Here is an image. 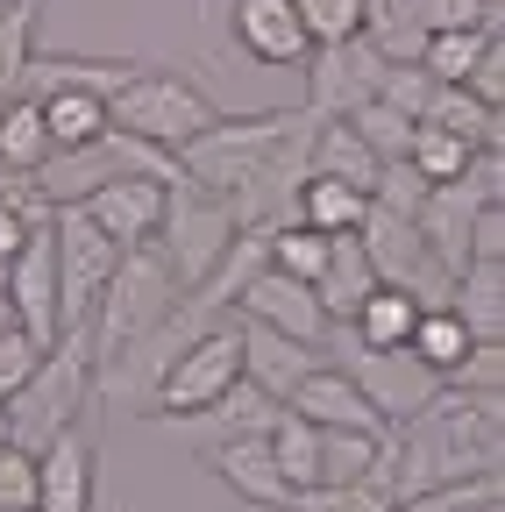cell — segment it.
I'll return each instance as SVG.
<instances>
[{"mask_svg": "<svg viewBox=\"0 0 505 512\" xmlns=\"http://www.w3.org/2000/svg\"><path fill=\"white\" fill-rule=\"evenodd\" d=\"M36 107H43V128H50L57 150H79V143H93L107 128V93H50Z\"/></svg>", "mask_w": 505, "mask_h": 512, "instance_id": "cell-27", "label": "cell"}, {"mask_svg": "<svg viewBox=\"0 0 505 512\" xmlns=\"http://www.w3.org/2000/svg\"><path fill=\"white\" fill-rule=\"evenodd\" d=\"M356 242H363L370 271L385 278V285H406L420 306H449V285H456V278L434 264V249H427V235H420V221H413V214L363 207V221H356Z\"/></svg>", "mask_w": 505, "mask_h": 512, "instance_id": "cell-7", "label": "cell"}, {"mask_svg": "<svg viewBox=\"0 0 505 512\" xmlns=\"http://www.w3.org/2000/svg\"><path fill=\"white\" fill-rule=\"evenodd\" d=\"M50 128H43V107L22 93V100H0V164H15V171H36L50 157Z\"/></svg>", "mask_w": 505, "mask_h": 512, "instance_id": "cell-26", "label": "cell"}, {"mask_svg": "<svg viewBox=\"0 0 505 512\" xmlns=\"http://www.w3.org/2000/svg\"><path fill=\"white\" fill-rule=\"evenodd\" d=\"M0 512H36V505H0Z\"/></svg>", "mask_w": 505, "mask_h": 512, "instance_id": "cell-43", "label": "cell"}, {"mask_svg": "<svg viewBox=\"0 0 505 512\" xmlns=\"http://www.w3.org/2000/svg\"><path fill=\"white\" fill-rule=\"evenodd\" d=\"M164 192L171 178H150V171H129V178H107L86 192V221L114 242V249H129V242H150L157 235V214H164Z\"/></svg>", "mask_w": 505, "mask_h": 512, "instance_id": "cell-13", "label": "cell"}, {"mask_svg": "<svg viewBox=\"0 0 505 512\" xmlns=\"http://www.w3.org/2000/svg\"><path fill=\"white\" fill-rule=\"evenodd\" d=\"M292 15H299L306 43H342V36H363L370 0H292Z\"/></svg>", "mask_w": 505, "mask_h": 512, "instance_id": "cell-33", "label": "cell"}, {"mask_svg": "<svg viewBox=\"0 0 505 512\" xmlns=\"http://www.w3.org/2000/svg\"><path fill=\"white\" fill-rule=\"evenodd\" d=\"M36 356H43V342H36V335H22L15 320H8V328H0V406L22 392V377L36 370Z\"/></svg>", "mask_w": 505, "mask_h": 512, "instance_id": "cell-35", "label": "cell"}, {"mask_svg": "<svg viewBox=\"0 0 505 512\" xmlns=\"http://www.w3.org/2000/svg\"><path fill=\"white\" fill-rule=\"evenodd\" d=\"M50 249H57V320L86 328V313H93L121 249L86 221V207H50Z\"/></svg>", "mask_w": 505, "mask_h": 512, "instance_id": "cell-8", "label": "cell"}, {"mask_svg": "<svg viewBox=\"0 0 505 512\" xmlns=\"http://www.w3.org/2000/svg\"><path fill=\"white\" fill-rule=\"evenodd\" d=\"M214 114H221V107H214L193 79L150 72V64H136L129 86H114V93H107V121H114V128H129V136H143V143H157V150L193 143Z\"/></svg>", "mask_w": 505, "mask_h": 512, "instance_id": "cell-4", "label": "cell"}, {"mask_svg": "<svg viewBox=\"0 0 505 512\" xmlns=\"http://www.w3.org/2000/svg\"><path fill=\"white\" fill-rule=\"evenodd\" d=\"M385 79V57H377L363 36H342V43H313L306 50V114L328 121V114H349L377 93Z\"/></svg>", "mask_w": 505, "mask_h": 512, "instance_id": "cell-9", "label": "cell"}, {"mask_svg": "<svg viewBox=\"0 0 505 512\" xmlns=\"http://www.w3.org/2000/svg\"><path fill=\"white\" fill-rule=\"evenodd\" d=\"M299 420H313V427H349V434H377L385 420H377V406L363 399V384L342 370V363H328L321 356V370H306L299 384H292V399H285Z\"/></svg>", "mask_w": 505, "mask_h": 512, "instance_id": "cell-15", "label": "cell"}, {"mask_svg": "<svg viewBox=\"0 0 505 512\" xmlns=\"http://www.w3.org/2000/svg\"><path fill=\"white\" fill-rule=\"evenodd\" d=\"M264 441H271V456H278L285 484H292V491H313V477H321V427L299 420L292 406H278V420H271Z\"/></svg>", "mask_w": 505, "mask_h": 512, "instance_id": "cell-24", "label": "cell"}, {"mask_svg": "<svg viewBox=\"0 0 505 512\" xmlns=\"http://www.w3.org/2000/svg\"><path fill=\"white\" fill-rule=\"evenodd\" d=\"M427 93H434V79L420 72V64H385V79H377V100H392V107H406L413 121H420Z\"/></svg>", "mask_w": 505, "mask_h": 512, "instance_id": "cell-36", "label": "cell"}, {"mask_svg": "<svg viewBox=\"0 0 505 512\" xmlns=\"http://www.w3.org/2000/svg\"><path fill=\"white\" fill-rule=\"evenodd\" d=\"M235 328H242V377L257 384V392H271L278 406L292 399V384L306 377V370H321V342H299V335H278V328H264V320H249V313H235Z\"/></svg>", "mask_w": 505, "mask_h": 512, "instance_id": "cell-14", "label": "cell"}, {"mask_svg": "<svg viewBox=\"0 0 505 512\" xmlns=\"http://www.w3.org/2000/svg\"><path fill=\"white\" fill-rule=\"evenodd\" d=\"M278 420V399L271 392H257L249 377H235L221 399H207L200 413H185V420H171L185 441H200V448H221V441H242V434H264Z\"/></svg>", "mask_w": 505, "mask_h": 512, "instance_id": "cell-19", "label": "cell"}, {"mask_svg": "<svg viewBox=\"0 0 505 512\" xmlns=\"http://www.w3.org/2000/svg\"><path fill=\"white\" fill-rule=\"evenodd\" d=\"M8 306H15V328L36 335L43 349L65 335V320H57V249H50V221H36L29 242L8 256Z\"/></svg>", "mask_w": 505, "mask_h": 512, "instance_id": "cell-10", "label": "cell"}, {"mask_svg": "<svg viewBox=\"0 0 505 512\" xmlns=\"http://www.w3.org/2000/svg\"><path fill=\"white\" fill-rule=\"evenodd\" d=\"M498 36V22H477V29H434L427 50H420V72L434 86H463L470 79V64L484 57V43Z\"/></svg>", "mask_w": 505, "mask_h": 512, "instance_id": "cell-25", "label": "cell"}, {"mask_svg": "<svg viewBox=\"0 0 505 512\" xmlns=\"http://www.w3.org/2000/svg\"><path fill=\"white\" fill-rule=\"evenodd\" d=\"M36 221H50V207H0V264H8V256L29 242Z\"/></svg>", "mask_w": 505, "mask_h": 512, "instance_id": "cell-39", "label": "cell"}, {"mask_svg": "<svg viewBox=\"0 0 505 512\" xmlns=\"http://www.w3.org/2000/svg\"><path fill=\"white\" fill-rule=\"evenodd\" d=\"M370 285H377V271H370V256H363L356 228H349V235H335V242H328L321 278H313V292H321V313H328V320H349V313L363 306V292H370Z\"/></svg>", "mask_w": 505, "mask_h": 512, "instance_id": "cell-22", "label": "cell"}, {"mask_svg": "<svg viewBox=\"0 0 505 512\" xmlns=\"http://www.w3.org/2000/svg\"><path fill=\"white\" fill-rule=\"evenodd\" d=\"M271 434V427H264ZM264 434H242V441H221V448H207V463H214V477L242 498V505H264V512H285V498H292V484H285V470H278V456H271V441Z\"/></svg>", "mask_w": 505, "mask_h": 512, "instance_id": "cell-18", "label": "cell"}, {"mask_svg": "<svg viewBox=\"0 0 505 512\" xmlns=\"http://www.w3.org/2000/svg\"><path fill=\"white\" fill-rule=\"evenodd\" d=\"M420 121L449 128V136H463L477 150H505V107H484L470 86H434L427 107H420Z\"/></svg>", "mask_w": 505, "mask_h": 512, "instance_id": "cell-21", "label": "cell"}, {"mask_svg": "<svg viewBox=\"0 0 505 512\" xmlns=\"http://www.w3.org/2000/svg\"><path fill=\"white\" fill-rule=\"evenodd\" d=\"M0 448H8V413H0Z\"/></svg>", "mask_w": 505, "mask_h": 512, "instance_id": "cell-42", "label": "cell"}, {"mask_svg": "<svg viewBox=\"0 0 505 512\" xmlns=\"http://www.w3.org/2000/svg\"><path fill=\"white\" fill-rule=\"evenodd\" d=\"M413 22L434 36V29H477V22H498L491 0H406Z\"/></svg>", "mask_w": 505, "mask_h": 512, "instance_id": "cell-34", "label": "cell"}, {"mask_svg": "<svg viewBox=\"0 0 505 512\" xmlns=\"http://www.w3.org/2000/svg\"><path fill=\"white\" fill-rule=\"evenodd\" d=\"M86 399H93V335L86 328H65V335L36 356V370L22 377V392L0 406V413H8V441L36 456L43 441H57V434L86 413Z\"/></svg>", "mask_w": 505, "mask_h": 512, "instance_id": "cell-1", "label": "cell"}, {"mask_svg": "<svg viewBox=\"0 0 505 512\" xmlns=\"http://www.w3.org/2000/svg\"><path fill=\"white\" fill-rule=\"evenodd\" d=\"M93 484H100V441L79 420L36 448V512H93Z\"/></svg>", "mask_w": 505, "mask_h": 512, "instance_id": "cell-11", "label": "cell"}, {"mask_svg": "<svg viewBox=\"0 0 505 512\" xmlns=\"http://www.w3.org/2000/svg\"><path fill=\"white\" fill-rule=\"evenodd\" d=\"M456 512H505V498H484V505H456Z\"/></svg>", "mask_w": 505, "mask_h": 512, "instance_id": "cell-40", "label": "cell"}, {"mask_svg": "<svg viewBox=\"0 0 505 512\" xmlns=\"http://www.w3.org/2000/svg\"><path fill=\"white\" fill-rule=\"evenodd\" d=\"M463 86H470L484 107H505V36H491V43H484V57L470 64V79H463Z\"/></svg>", "mask_w": 505, "mask_h": 512, "instance_id": "cell-38", "label": "cell"}, {"mask_svg": "<svg viewBox=\"0 0 505 512\" xmlns=\"http://www.w3.org/2000/svg\"><path fill=\"white\" fill-rule=\"evenodd\" d=\"M0 292H8V264H0Z\"/></svg>", "mask_w": 505, "mask_h": 512, "instance_id": "cell-44", "label": "cell"}, {"mask_svg": "<svg viewBox=\"0 0 505 512\" xmlns=\"http://www.w3.org/2000/svg\"><path fill=\"white\" fill-rule=\"evenodd\" d=\"M406 164H413L427 185H449V178H463V171L477 164V143H463V136H449V128L420 121V128H413V150H406Z\"/></svg>", "mask_w": 505, "mask_h": 512, "instance_id": "cell-29", "label": "cell"}, {"mask_svg": "<svg viewBox=\"0 0 505 512\" xmlns=\"http://www.w3.org/2000/svg\"><path fill=\"white\" fill-rule=\"evenodd\" d=\"M413 320H420V299H413L406 285H385V278H377V285L363 292V306L342 320V328H349L363 349H406Z\"/></svg>", "mask_w": 505, "mask_h": 512, "instance_id": "cell-20", "label": "cell"}, {"mask_svg": "<svg viewBox=\"0 0 505 512\" xmlns=\"http://www.w3.org/2000/svg\"><path fill=\"white\" fill-rule=\"evenodd\" d=\"M150 242L164 249V264L178 271V285H200L214 271V256L235 242V214H228L221 192H200V185L178 178L164 192V214H157V235Z\"/></svg>", "mask_w": 505, "mask_h": 512, "instance_id": "cell-6", "label": "cell"}, {"mask_svg": "<svg viewBox=\"0 0 505 512\" xmlns=\"http://www.w3.org/2000/svg\"><path fill=\"white\" fill-rule=\"evenodd\" d=\"M36 22H43V0H0V100L22 86V64L36 50Z\"/></svg>", "mask_w": 505, "mask_h": 512, "instance_id": "cell-31", "label": "cell"}, {"mask_svg": "<svg viewBox=\"0 0 505 512\" xmlns=\"http://www.w3.org/2000/svg\"><path fill=\"white\" fill-rule=\"evenodd\" d=\"M129 171H150V178H171V185H178V157H171V150H157V143H143V136H129V128L107 121L93 143L50 150V157L36 164V192H43L50 207H79L93 185L129 178Z\"/></svg>", "mask_w": 505, "mask_h": 512, "instance_id": "cell-3", "label": "cell"}, {"mask_svg": "<svg viewBox=\"0 0 505 512\" xmlns=\"http://www.w3.org/2000/svg\"><path fill=\"white\" fill-rule=\"evenodd\" d=\"M328 242H335V235H321V228H306V221L292 214V221H278V228H271V264L313 285V278H321V264H328Z\"/></svg>", "mask_w": 505, "mask_h": 512, "instance_id": "cell-32", "label": "cell"}, {"mask_svg": "<svg viewBox=\"0 0 505 512\" xmlns=\"http://www.w3.org/2000/svg\"><path fill=\"white\" fill-rule=\"evenodd\" d=\"M363 207H370V192H356L342 178H321V171H306L299 178V200H292V214L306 228H321V235H349L363 221Z\"/></svg>", "mask_w": 505, "mask_h": 512, "instance_id": "cell-23", "label": "cell"}, {"mask_svg": "<svg viewBox=\"0 0 505 512\" xmlns=\"http://www.w3.org/2000/svg\"><path fill=\"white\" fill-rule=\"evenodd\" d=\"M406 349H413L427 370H441V377H449V370L463 363V349H470V328H463V320H456L449 306H420V320H413Z\"/></svg>", "mask_w": 505, "mask_h": 512, "instance_id": "cell-28", "label": "cell"}, {"mask_svg": "<svg viewBox=\"0 0 505 512\" xmlns=\"http://www.w3.org/2000/svg\"><path fill=\"white\" fill-rule=\"evenodd\" d=\"M235 313H249V320H264V328H278V335H299V342H321V349H328L321 292H313L306 278H292V271H278V264H264L257 278L242 285Z\"/></svg>", "mask_w": 505, "mask_h": 512, "instance_id": "cell-12", "label": "cell"}, {"mask_svg": "<svg viewBox=\"0 0 505 512\" xmlns=\"http://www.w3.org/2000/svg\"><path fill=\"white\" fill-rule=\"evenodd\" d=\"M136 72V57H72V50H29L22 64V86L29 100H50V93H114V86H129Z\"/></svg>", "mask_w": 505, "mask_h": 512, "instance_id": "cell-16", "label": "cell"}, {"mask_svg": "<svg viewBox=\"0 0 505 512\" xmlns=\"http://www.w3.org/2000/svg\"><path fill=\"white\" fill-rule=\"evenodd\" d=\"M0 505H36V456L29 448H0Z\"/></svg>", "mask_w": 505, "mask_h": 512, "instance_id": "cell-37", "label": "cell"}, {"mask_svg": "<svg viewBox=\"0 0 505 512\" xmlns=\"http://www.w3.org/2000/svg\"><path fill=\"white\" fill-rule=\"evenodd\" d=\"M178 299H185V285H178V271L164 264V249H157V242H129V249L114 256V271H107V285H100L93 313H86L93 370H100L114 349H129V342L150 328V320H164Z\"/></svg>", "mask_w": 505, "mask_h": 512, "instance_id": "cell-2", "label": "cell"}, {"mask_svg": "<svg viewBox=\"0 0 505 512\" xmlns=\"http://www.w3.org/2000/svg\"><path fill=\"white\" fill-rule=\"evenodd\" d=\"M342 121L356 128V136H363L370 150H377V164H385V157H406V150H413V128H420V121H413L406 107H392V100H377V93H370L363 107H349Z\"/></svg>", "mask_w": 505, "mask_h": 512, "instance_id": "cell-30", "label": "cell"}, {"mask_svg": "<svg viewBox=\"0 0 505 512\" xmlns=\"http://www.w3.org/2000/svg\"><path fill=\"white\" fill-rule=\"evenodd\" d=\"M235 377H242V328H235V313H221L193 349H178V356H171V370L150 384L143 413L171 427V420H185V413H200L207 399H221Z\"/></svg>", "mask_w": 505, "mask_h": 512, "instance_id": "cell-5", "label": "cell"}, {"mask_svg": "<svg viewBox=\"0 0 505 512\" xmlns=\"http://www.w3.org/2000/svg\"><path fill=\"white\" fill-rule=\"evenodd\" d=\"M228 36L257 64H306V50H313L292 0H228Z\"/></svg>", "mask_w": 505, "mask_h": 512, "instance_id": "cell-17", "label": "cell"}, {"mask_svg": "<svg viewBox=\"0 0 505 512\" xmlns=\"http://www.w3.org/2000/svg\"><path fill=\"white\" fill-rule=\"evenodd\" d=\"M8 320H15V306H8V292H0V328H8Z\"/></svg>", "mask_w": 505, "mask_h": 512, "instance_id": "cell-41", "label": "cell"}]
</instances>
